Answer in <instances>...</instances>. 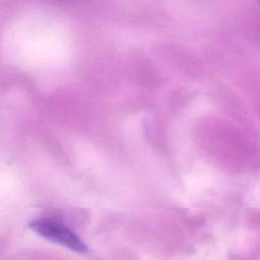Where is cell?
<instances>
[{
    "label": "cell",
    "mask_w": 260,
    "mask_h": 260,
    "mask_svg": "<svg viewBox=\"0 0 260 260\" xmlns=\"http://www.w3.org/2000/svg\"><path fill=\"white\" fill-rule=\"evenodd\" d=\"M29 228L36 234L51 242L60 244L76 252L81 253L86 251V247L82 241L72 231L58 222L40 219L30 222Z\"/></svg>",
    "instance_id": "1"
}]
</instances>
